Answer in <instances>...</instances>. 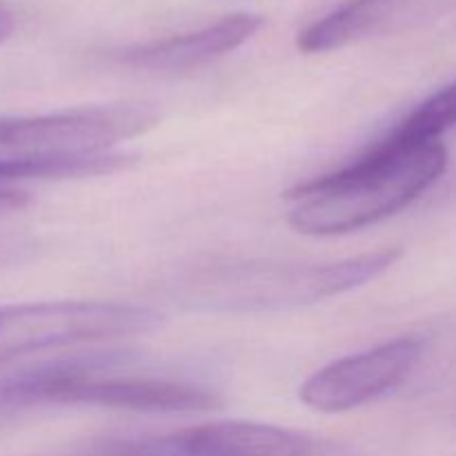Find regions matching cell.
I'll return each mask as SVG.
<instances>
[{"instance_id": "8", "label": "cell", "mask_w": 456, "mask_h": 456, "mask_svg": "<svg viewBox=\"0 0 456 456\" xmlns=\"http://www.w3.org/2000/svg\"><path fill=\"white\" fill-rule=\"evenodd\" d=\"M450 0H347L297 38L303 53H328L421 25Z\"/></svg>"}, {"instance_id": "9", "label": "cell", "mask_w": 456, "mask_h": 456, "mask_svg": "<svg viewBox=\"0 0 456 456\" xmlns=\"http://www.w3.org/2000/svg\"><path fill=\"white\" fill-rule=\"evenodd\" d=\"M263 25L265 20L254 13H232L203 29L120 49L114 61L142 74H183L232 53L254 38Z\"/></svg>"}, {"instance_id": "2", "label": "cell", "mask_w": 456, "mask_h": 456, "mask_svg": "<svg viewBox=\"0 0 456 456\" xmlns=\"http://www.w3.org/2000/svg\"><path fill=\"white\" fill-rule=\"evenodd\" d=\"M401 249L386 248L330 263L209 261L183 274L176 297L187 307L205 312L294 310L341 297L372 283L396 265Z\"/></svg>"}, {"instance_id": "3", "label": "cell", "mask_w": 456, "mask_h": 456, "mask_svg": "<svg viewBox=\"0 0 456 456\" xmlns=\"http://www.w3.org/2000/svg\"><path fill=\"white\" fill-rule=\"evenodd\" d=\"M154 110L110 105L45 116H0V185L101 176L127 165L111 147L151 129Z\"/></svg>"}, {"instance_id": "11", "label": "cell", "mask_w": 456, "mask_h": 456, "mask_svg": "<svg viewBox=\"0 0 456 456\" xmlns=\"http://www.w3.org/2000/svg\"><path fill=\"white\" fill-rule=\"evenodd\" d=\"M13 27H16V22H13L12 12H9L7 4H4L3 0H0V45H3L4 40L12 38Z\"/></svg>"}, {"instance_id": "1", "label": "cell", "mask_w": 456, "mask_h": 456, "mask_svg": "<svg viewBox=\"0 0 456 456\" xmlns=\"http://www.w3.org/2000/svg\"><path fill=\"white\" fill-rule=\"evenodd\" d=\"M448 169L441 141L383 136L354 163L285 191L289 227L305 236H343L408 208Z\"/></svg>"}, {"instance_id": "6", "label": "cell", "mask_w": 456, "mask_h": 456, "mask_svg": "<svg viewBox=\"0 0 456 456\" xmlns=\"http://www.w3.org/2000/svg\"><path fill=\"white\" fill-rule=\"evenodd\" d=\"M423 350V338L399 337L359 354L343 356L312 374L298 396L316 412H350L396 390L421 363Z\"/></svg>"}, {"instance_id": "5", "label": "cell", "mask_w": 456, "mask_h": 456, "mask_svg": "<svg viewBox=\"0 0 456 456\" xmlns=\"http://www.w3.org/2000/svg\"><path fill=\"white\" fill-rule=\"evenodd\" d=\"M159 314L111 301H38L0 305V372L43 352L150 332Z\"/></svg>"}, {"instance_id": "10", "label": "cell", "mask_w": 456, "mask_h": 456, "mask_svg": "<svg viewBox=\"0 0 456 456\" xmlns=\"http://www.w3.org/2000/svg\"><path fill=\"white\" fill-rule=\"evenodd\" d=\"M452 127H456V80L419 102L386 136L410 142L441 141Z\"/></svg>"}, {"instance_id": "7", "label": "cell", "mask_w": 456, "mask_h": 456, "mask_svg": "<svg viewBox=\"0 0 456 456\" xmlns=\"http://www.w3.org/2000/svg\"><path fill=\"white\" fill-rule=\"evenodd\" d=\"M314 441L252 421H218L138 441H110L92 456H312Z\"/></svg>"}, {"instance_id": "4", "label": "cell", "mask_w": 456, "mask_h": 456, "mask_svg": "<svg viewBox=\"0 0 456 456\" xmlns=\"http://www.w3.org/2000/svg\"><path fill=\"white\" fill-rule=\"evenodd\" d=\"M118 352H76L0 374V423L27 410L94 405L150 414H190L221 408L208 387L132 374H102Z\"/></svg>"}]
</instances>
